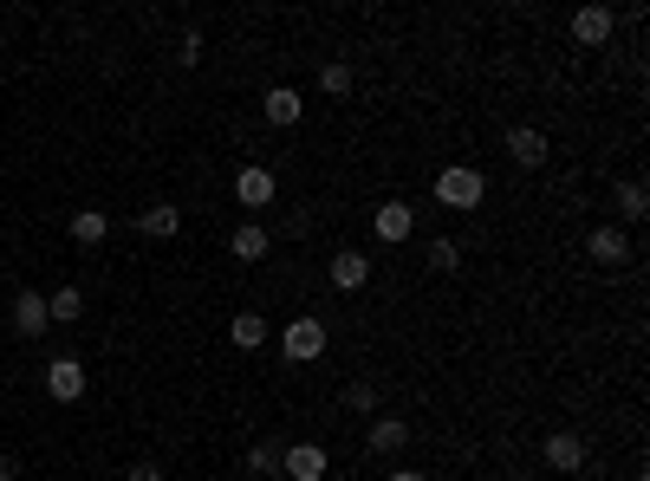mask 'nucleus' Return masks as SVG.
<instances>
[{"instance_id": "obj_1", "label": "nucleus", "mask_w": 650, "mask_h": 481, "mask_svg": "<svg viewBox=\"0 0 650 481\" xmlns=\"http://www.w3.org/2000/svg\"><path fill=\"white\" fill-rule=\"evenodd\" d=\"M326 345H332V332H326V319H313V313H293L286 332H280V358H286V365H319Z\"/></svg>"}, {"instance_id": "obj_2", "label": "nucleus", "mask_w": 650, "mask_h": 481, "mask_svg": "<svg viewBox=\"0 0 650 481\" xmlns=\"http://www.w3.org/2000/svg\"><path fill=\"white\" fill-rule=\"evenodd\" d=\"M482 195H488V176L482 169H469V163H449V169H436V202L443 208H482Z\"/></svg>"}, {"instance_id": "obj_3", "label": "nucleus", "mask_w": 650, "mask_h": 481, "mask_svg": "<svg viewBox=\"0 0 650 481\" xmlns=\"http://www.w3.org/2000/svg\"><path fill=\"white\" fill-rule=\"evenodd\" d=\"M273 195H280V182H273L267 163H241L234 169V202L241 208H273Z\"/></svg>"}, {"instance_id": "obj_4", "label": "nucleus", "mask_w": 650, "mask_h": 481, "mask_svg": "<svg viewBox=\"0 0 650 481\" xmlns=\"http://www.w3.org/2000/svg\"><path fill=\"white\" fill-rule=\"evenodd\" d=\"M371 235H378L384 248H404V241L417 235V208H410V202H378V208H371Z\"/></svg>"}, {"instance_id": "obj_5", "label": "nucleus", "mask_w": 650, "mask_h": 481, "mask_svg": "<svg viewBox=\"0 0 650 481\" xmlns=\"http://www.w3.org/2000/svg\"><path fill=\"white\" fill-rule=\"evenodd\" d=\"M85 384H91V378H85V358H78V352H59V358L46 365V391H52L59 404H78Z\"/></svg>"}, {"instance_id": "obj_6", "label": "nucleus", "mask_w": 650, "mask_h": 481, "mask_svg": "<svg viewBox=\"0 0 650 481\" xmlns=\"http://www.w3.org/2000/svg\"><path fill=\"white\" fill-rule=\"evenodd\" d=\"M326 469H332V456L319 443H286L280 450V476L286 481H326Z\"/></svg>"}, {"instance_id": "obj_7", "label": "nucleus", "mask_w": 650, "mask_h": 481, "mask_svg": "<svg viewBox=\"0 0 650 481\" xmlns=\"http://www.w3.org/2000/svg\"><path fill=\"white\" fill-rule=\"evenodd\" d=\"M586 254H592L599 267H625V261H632V235L612 228V221H599V228L586 235Z\"/></svg>"}, {"instance_id": "obj_8", "label": "nucleus", "mask_w": 650, "mask_h": 481, "mask_svg": "<svg viewBox=\"0 0 650 481\" xmlns=\"http://www.w3.org/2000/svg\"><path fill=\"white\" fill-rule=\"evenodd\" d=\"M326 280H332L339 293H358V287L371 280V254H358V248H339V254H332V267H326Z\"/></svg>"}, {"instance_id": "obj_9", "label": "nucleus", "mask_w": 650, "mask_h": 481, "mask_svg": "<svg viewBox=\"0 0 650 481\" xmlns=\"http://www.w3.org/2000/svg\"><path fill=\"white\" fill-rule=\"evenodd\" d=\"M540 456H547V469H560V476H579V469H586V436H573V430H553Z\"/></svg>"}, {"instance_id": "obj_10", "label": "nucleus", "mask_w": 650, "mask_h": 481, "mask_svg": "<svg viewBox=\"0 0 650 481\" xmlns=\"http://www.w3.org/2000/svg\"><path fill=\"white\" fill-rule=\"evenodd\" d=\"M612 33H619V13H612V7H579V13H573V39H579V46H606Z\"/></svg>"}, {"instance_id": "obj_11", "label": "nucleus", "mask_w": 650, "mask_h": 481, "mask_svg": "<svg viewBox=\"0 0 650 481\" xmlns=\"http://www.w3.org/2000/svg\"><path fill=\"white\" fill-rule=\"evenodd\" d=\"M404 443H410V423H404V417H371V430H365V450H371V456H404Z\"/></svg>"}, {"instance_id": "obj_12", "label": "nucleus", "mask_w": 650, "mask_h": 481, "mask_svg": "<svg viewBox=\"0 0 650 481\" xmlns=\"http://www.w3.org/2000/svg\"><path fill=\"white\" fill-rule=\"evenodd\" d=\"M299 111H306V104H299V91H293V85H273V91L260 98V117H267L273 130H293V124H299Z\"/></svg>"}, {"instance_id": "obj_13", "label": "nucleus", "mask_w": 650, "mask_h": 481, "mask_svg": "<svg viewBox=\"0 0 650 481\" xmlns=\"http://www.w3.org/2000/svg\"><path fill=\"white\" fill-rule=\"evenodd\" d=\"M508 156H514L521 169H540V163H547V130H534V124H514V130H508Z\"/></svg>"}, {"instance_id": "obj_14", "label": "nucleus", "mask_w": 650, "mask_h": 481, "mask_svg": "<svg viewBox=\"0 0 650 481\" xmlns=\"http://www.w3.org/2000/svg\"><path fill=\"white\" fill-rule=\"evenodd\" d=\"M46 326H52V313H46V300H39L33 287H26V293H13V332H20V339H39Z\"/></svg>"}, {"instance_id": "obj_15", "label": "nucleus", "mask_w": 650, "mask_h": 481, "mask_svg": "<svg viewBox=\"0 0 650 481\" xmlns=\"http://www.w3.org/2000/svg\"><path fill=\"white\" fill-rule=\"evenodd\" d=\"M137 228H143L150 241H176V228H182V208H176V202H150V208H137Z\"/></svg>"}, {"instance_id": "obj_16", "label": "nucleus", "mask_w": 650, "mask_h": 481, "mask_svg": "<svg viewBox=\"0 0 650 481\" xmlns=\"http://www.w3.org/2000/svg\"><path fill=\"white\" fill-rule=\"evenodd\" d=\"M267 248H273V228H260V221H241V228L228 235V254H234V261H267Z\"/></svg>"}, {"instance_id": "obj_17", "label": "nucleus", "mask_w": 650, "mask_h": 481, "mask_svg": "<svg viewBox=\"0 0 650 481\" xmlns=\"http://www.w3.org/2000/svg\"><path fill=\"white\" fill-rule=\"evenodd\" d=\"M612 202H619V221H645L650 215V189L638 182V176H625V182L612 189Z\"/></svg>"}, {"instance_id": "obj_18", "label": "nucleus", "mask_w": 650, "mask_h": 481, "mask_svg": "<svg viewBox=\"0 0 650 481\" xmlns=\"http://www.w3.org/2000/svg\"><path fill=\"white\" fill-rule=\"evenodd\" d=\"M228 339H234L241 352H260L273 332H267V319H260V313H234V319H228Z\"/></svg>"}, {"instance_id": "obj_19", "label": "nucleus", "mask_w": 650, "mask_h": 481, "mask_svg": "<svg viewBox=\"0 0 650 481\" xmlns=\"http://www.w3.org/2000/svg\"><path fill=\"white\" fill-rule=\"evenodd\" d=\"M104 235H111V215H104V208H78V215H72V241H78V248H98Z\"/></svg>"}, {"instance_id": "obj_20", "label": "nucleus", "mask_w": 650, "mask_h": 481, "mask_svg": "<svg viewBox=\"0 0 650 481\" xmlns=\"http://www.w3.org/2000/svg\"><path fill=\"white\" fill-rule=\"evenodd\" d=\"M46 313H52V326H78V319H85V293H78V287H59V293L46 300Z\"/></svg>"}, {"instance_id": "obj_21", "label": "nucleus", "mask_w": 650, "mask_h": 481, "mask_svg": "<svg viewBox=\"0 0 650 481\" xmlns=\"http://www.w3.org/2000/svg\"><path fill=\"white\" fill-rule=\"evenodd\" d=\"M345 410H352V417H378V384H371V378H352V384H345Z\"/></svg>"}, {"instance_id": "obj_22", "label": "nucleus", "mask_w": 650, "mask_h": 481, "mask_svg": "<svg viewBox=\"0 0 650 481\" xmlns=\"http://www.w3.org/2000/svg\"><path fill=\"white\" fill-rule=\"evenodd\" d=\"M319 91H326V98H345V91H352V59H332V65L319 72Z\"/></svg>"}, {"instance_id": "obj_23", "label": "nucleus", "mask_w": 650, "mask_h": 481, "mask_svg": "<svg viewBox=\"0 0 650 481\" xmlns=\"http://www.w3.org/2000/svg\"><path fill=\"white\" fill-rule=\"evenodd\" d=\"M423 261H430V267H436V274H456V267H462V248H456V241H443V235H436V241H430V248H423Z\"/></svg>"}, {"instance_id": "obj_24", "label": "nucleus", "mask_w": 650, "mask_h": 481, "mask_svg": "<svg viewBox=\"0 0 650 481\" xmlns=\"http://www.w3.org/2000/svg\"><path fill=\"white\" fill-rule=\"evenodd\" d=\"M280 450L286 443H254L247 450V476H280Z\"/></svg>"}, {"instance_id": "obj_25", "label": "nucleus", "mask_w": 650, "mask_h": 481, "mask_svg": "<svg viewBox=\"0 0 650 481\" xmlns=\"http://www.w3.org/2000/svg\"><path fill=\"white\" fill-rule=\"evenodd\" d=\"M124 481H163V469H156V463H130V469H124Z\"/></svg>"}, {"instance_id": "obj_26", "label": "nucleus", "mask_w": 650, "mask_h": 481, "mask_svg": "<svg viewBox=\"0 0 650 481\" xmlns=\"http://www.w3.org/2000/svg\"><path fill=\"white\" fill-rule=\"evenodd\" d=\"M0 481H20V463H13V456H0Z\"/></svg>"}, {"instance_id": "obj_27", "label": "nucleus", "mask_w": 650, "mask_h": 481, "mask_svg": "<svg viewBox=\"0 0 650 481\" xmlns=\"http://www.w3.org/2000/svg\"><path fill=\"white\" fill-rule=\"evenodd\" d=\"M391 481H430L423 469H391Z\"/></svg>"}]
</instances>
